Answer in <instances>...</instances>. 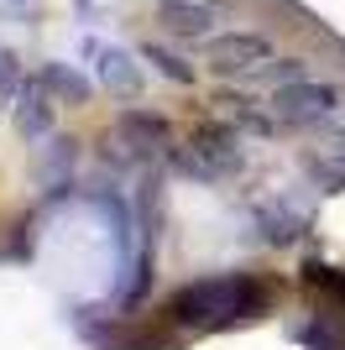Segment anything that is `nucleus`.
Here are the masks:
<instances>
[{
  "label": "nucleus",
  "instance_id": "1",
  "mask_svg": "<svg viewBox=\"0 0 345 350\" xmlns=\"http://www.w3.org/2000/svg\"><path fill=\"white\" fill-rule=\"evenodd\" d=\"M257 304H261V293L251 288V282L209 278V282H194V288L178 293V298H172V314L183 324H230V319H241V314H251Z\"/></svg>",
  "mask_w": 345,
  "mask_h": 350
},
{
  "label": "nucleus",
  "instance_id": "2",
  "mask_svg": "<svg viewBox=\"0 0 345 350\" xmlns=\"http://www.w3.org/2000/svg\"><path fill=\"white\" fill-rule=\"evenodd\" d=\"M335 105H340V94H335L330 84L293 79V84H277V94H272V116L283 120V126H319V120H330V116H335Z\"/></svg>",
  "mask_w": 345,
  "mask_h": 350
},
{
  "label": "nucleus",
  "instance_id": "3",
  "mask_svg": "<svg viewBox=\"0 0 345 350\" xmlns=\"http://www.w3.org/2000/svg\"><path fill=\"white\" fill-rule=\"evenodd\" d=\"M204 58L215 73H251L272 58V42L261 31H220V37L204 42Z\"/></svg>",
  "mask_w": 345,
  "mask_h": 350
},
{
  "label": "nucleus",
  "instance_id": "4",
  "mask_svg": "<svg viewBox=\"0 0 345 350\" xmlns=\"http://www.w3.org/2000/svg\"><path fill=\"white\" fill-rule=\"evenodd\" d=\"M115 136H120V146L142 152V157H152V152H168V146H172V126H168L162 116H152V110H120V120H115Z\"/></svg>",
  "mask_w": 345,
  "mask_h": 350
},
{
  "label": "nucleus",
  "instance_id": "5",
  "mask_svg": "<svg viewBox=\"0 0 345 350\" xmlns=\"http://www.w3.org/2000/svg\"><path fill=\"white\" fill-rule=\"evenodd\" d=\"M11 120H16V131L27 136V142L53 136V94H47L37 79L21 84V89H16V105H11Z\"/></svg>",
  "mask_w": 345,
  "mask_h": 350
},
{
  "label": "nucleus",
  "instance_id": "6",
  "mask_svg": "<svg viewBox=\"0 0 345 350\" xmlns=\"http://www.w3.org/2000/svg\"><path fill=\"white\" fill-rule=\"evenodd\" d=\"M73 162H79V142H68V136H42L37 152H31V173H37V183H47V189H68Z\"/></svg>",
  "mask_w": 345,
  "mask_h": 350
},
{
  "label": "nucleus",
  "instance_id": "7",
  "mask_svg": "<svg viewBox=\"0 0 345 350\" xmlns=\"http://www.w3.org/2000/svg\"><path fill=\"white\" fill-rule=\"evenodd\" d=\"M89 53H94V68H100V84L110 89V94H142V68L131 63V53H120V47H100V42H89Z\"/></svg>",
  "mask_w": 345,
  "mask_h": 350
},
{
  "label": "nucleus",
  "instance_id": "8",
  "mask_svg": "<svg viewBox=\"0 0 345 350\" xmlns=\"http://www.w3.org/2000/svg\"><path fill=\"white\" fill-rule=\"evenodd\" d=\"M162 31H172V37H209V27H215V11L209 5H199V0H162L157 11Z\"/></svg>",
  "mask_w": 345,
  "mask_h": 350
},
{
  "label": "nucleus",
  "instance_id": "9",
  "mask_svg": "<svg viewBox=\"0 0 345 350\" xmlns=\"http://www.w3.org/2000/svg\"><path fill=\"white\" fill-rule=\"evenodd\" d=\"M37 84H42L53 100H63V105H84L89 100V79L73 73L68 63H58V58H47L42 68H37Z\"/></svg>",
  "mask_w": 345,
  "mask_h": 350
},
{
  "label": "nucleus",
  "instance_id": "10",
  "mask_svg": "<svg viewBox=\"0 0 345 350\" xmlns=\"http://www.w3.org/2000/svg\"><path fill=\"white\" fill-rule=\"evenodd\" d=\"M142 58H146V63H157V68L168 73L172 84H194V68H188V63L178 58V53H168V47H157V42H146V47H142Z\"/></svg>",
  "mask_w": 345,
  "mask_h": 350
},
{
  "label": "nucleus",
  "instance_id": "11",
  "mask_svg": "<svg viewBox=\"0 0 345 350\" xmlns=\"http://www.w3.org/2000/svg\"><path fill=\"white\" fill-rule=\"evenodd\" d=\"M16 89H21V73H16V58H11V53H0V105L11 100Z\"/></svg>",
  "mask_w": 345,
  "mask_h": 350
},
{
  "label": "nucleus",
  "instance_id": "12",
  "mask_svg": "<svg viewBox=\"0 0 345 350\" xmlns=\"http://www.w3.org/2000/svg\"><path fill=\"white\" fill-rule=\"evenodd\" d=\"M16 5H21V0H16Z\"/></svg>",
  "mask_w": 345,
  "mask_h": 350
}]
</instances>
